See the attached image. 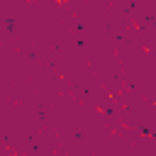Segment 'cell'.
I'll list each match as a JSON object with an SVG mask.
<instances>
[{
	"mask_svg": "<svg viewBox=\"0 0 156 156\" xmlns=\"http://www.w3.org/2000/svg\"><path fill=\"white\" fill-rule=\"evenodd\" d=\"M56 2H66V0H56Z\"/></svg>",
	"mask_w": 156,
	"mask_h": 156,
	"instance_id": "obj_1",
	"label": "cell"
}]
</instances>
